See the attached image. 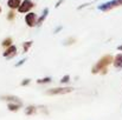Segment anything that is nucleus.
<instances>
[{"label":"nucleus","mask_w":122,"mask_h":120,"mask_svg":"<svg viewBox=\"0 0 122 120\" xmlns=\"http://www.w3.org/2000/svg\"><path fill=\"white\" fill-rule=\"evenodd\" d=\"M52 79L50 78V77H44V78H41V79H38L37 80V84L38 85H44V84H49V82H51Z\"/></svg>","instance_id":"nucleus-15"},{"label":"nucleus","mask_w":122,"mask_h":120,"mask_svg":"<svg viewBox=\"0 0 122 120\" xmlns=\"http://www.w3.org/2000/svg\"><path fill=\"white\" fill-rule=\"evenodd\" d=\"M62 4H63V0H61V1H58V2H57V4L55 5V7H59V6H61Z\"/></svg>","instance_id":"nucleus-23"},{"label":"nucleus","mask_w":122,"mask_h":120,"mask_svg":"<svg viewBox=\"0 0 122 120\" xmlns=\"http://www.w3.org/2000/svg\"><path fill=\"white\" fill-rule=\"evenodd\" d=\"M30 84H31V79H24L20 82L21 86H27V85H30Z\"/></svg>","instance_id":"nucleus-19"},{"label":"nucleus","mask_w":122,"mask_h":120,"mask_svg":"<svg viewBox=\"0 0 122 120\" xmlns=\"http://www.w3.org/2000/svg\"><path fill=\"white\" fill-rule=\"evenodd\" d=\"M89 5H91V2H85V4H82L81 6H78V7H77V9H82L83 7H88Z\"/></svg>","instance_id":"nucleus-21"},{"label":"nucleus","mask_w":122,"mask_h":120,"mask_svg":"<svg viewBox=\"0 0 122 120\" xmlns=\"http://www.w3.org/2000/svg\"><path fill=\"white\" fill-rule=\"evenodd\" d=\"M113 65L116 70H122V53H119L115 55L113 60Z\"/></svg>","instance_id":"nucleus-9"},{"label":"nucleus","mask_w":122,"mask_h":120,"mask_svg":"<svg viewBox=\"0 0 122 120\" xmlns=\"http://www.w3.org/2000/svg\"><path fill=\"white\" fill-rule=\"evenodd\" d=\"M14 18H15L14 9H10V12L7 13V20H14Z\"/></svg>","instance_id":"nucleus-16"},{"label":"nucleus","mask_w":122,"mask_h":120,"mask_svg":"<svg viewBox=\"0 0 122 120\" xmlns=\"http://www.w3.org/2000/svg\"><path fill=\"white\" fill-rule=\"evenodd\" d=\"M21 107H23V104H18V102H7V110H8L10 112H18Z\"/></svg>","instance_id":"nucleus-10"},{"label":"nucleus","mask_w":122,"mask_h":120,"mask_svg":"<svg viewBox=\"0 0 122 120\" xmlns=\"http://www.w3.org/2000/svg\"><path fill=\"white\" fill-rule=\"evenodd\" d=\"M75 41H76L75 38H71V39H69V40H65L63 44H64V45H70V44H72V42H75Z\"/></svg>","instance_id":"nucleus-20"},{"label":"nucleus","mask_w":122,"mask_h":120,"mask_svg":"<svg viewBox=\"0 0 122 120\" xmlns=\"http://www.w3.org/2000/svg\"><path fill=\"white\" fill-rule=\"evenodd\" d=\"M1 11H2V8H1V7H0V12H1Z\"/></svg>","instance_id":"nucleus-25"},{"label":"nucleus","mask_w":122,"mask_h":120,"mask_svg":"<svg viewBox=\"0 0 122 120\" xmlns=\"http://www.w3.org/2000/svg\"><path fill=\"white\" fill-rule=\"evenodd\" d=\"M113 57L110 54H106L103 55L91 68V73L92 74H96V73H102V74H106L107 73V67L113 62Z\"/></svg>","instance_id":"nucleus-1"},{"label":"nucleus","mask_w":122,"mask_h":120,"mask_svg":"<svg viewBox=\"0 0 122 120\" xmlns=\"http://www.w3.org/2000/svg\"><path fill=\"white\" fill-rule=\"evenodd\" d=\"M69 81H70V76L66 74V76H64V77L61 79V84H68Z\"/></svg>","instance_id":"nucleus-17"},{"label":"nucleus","mask_w":122,"mask_h":120,"mask_svg":"<svg viewBox=\"0 0 122 120\" xmlns=\"http://www.w3.org/2000/svg\"><path fill=\"white\" fill-rule=\"evenodd\" d=\"M120 6H122V0H110V1H107V2L98 5L97 8L102 12H108V11L114 9V8L120 7Z\"/></svg>","instance_id":"nucleus-3"},{"label":"nucleus","mask_w":122,"mask_h":120,"mask_svg":"<svg viewBox=\"0 0 122 120\" xmlns=\"http://www.w3.org/2000/svg\"><path fill=\"white\" fill-rule=\"evenodd\" d=\"M33 7H35V2L32 0H23L21 4H20V6H19V8H18V12L26 14V13L31 12V9Z\"/></svg>","instance_id":"nucleus-5"},{"label":"nucleus","mask_w":122,"mask_h":120,"mask_svg":"<svg viewBox=\"0 0 122 120\" xmlns=\"http://www.w3.org/2000/svg\"><path fill=\"white\" fill-rule=\"evenodd\" d=\"M17 53H18L17 46L11 45L10 47H7V48L5 49V52H4V57H5V59L10 60V59H13V58L17 55Z\"/></svg>","instance_id":"nucleus-6"},{"label":"nucleus","mask_w":122,"mask_h":120,"mask_svg":"<svg viewBox=\"0 0 122 120\" xmlns=\"http://www.w3.org/2000/svg\"><path fill=\"white\" fill-rule=\"evenodd\" d=\"M23 0H7V6L10 9H18Z\"/></svg>","instance_id":"nucleus-11"},{"label":"nucleus","mask_w":122,"mask_h":120,"mask_svg":"<svg viewBox=\"0 0 122 120\" xmlns=\"http://www.w3.org/2000/svg\"><path fill=\"white\" fill-rule=\"evenodd\" d=\"M24 113H25V116H27V117L35 116V114L38 113V106H36V105H29V106L25 107Z\"/></svg>","instance_id":"nucleus-8"},{"label":"nucleus","mask_w":122,"mask_h":120,"mask_svg":"<svg viewBox=\"0 0 122 120\" xmlns=\"http://www.w3.org/2000/svg\"><path fill=\"white\" fill-rule=\"evenodd\" d=\"M117 49H119V51H121V52H122V45H119V46H117Z\"/></svg>","instance_id":"nucleus-24"},{"label":"nucleus","mask_w":122,"mask_h":120,"mask_svg":"<svg viewBox=\"0 0 122 120\" xmlns=\"http://www.w3.org/2000/svg\"><path fill=\"white\" fill-rule=\"evenodd\" d=\"M62 28H63L62 26H58V27H56V30L53 31V33H55V34H57L58 32H61V31H62Z\"/></svg>","instance_id":"nucleus-22"},{"label":"nucleus","mask_w":122,"mask_h":120,"mask_svg":"<svg viewBox=\"0 0 122 120\" xmlns=\"http://www.w3.org/2000/svg\"><path fill=\"white\" fill-rule=\"evenodd\" d=\"M0 99L4 100V101H6V102H18V104H23V101H21L18 97H15V95H11V94L1 95Z\"/></svg>","instance_id":"nucleus-7"},{"label":"nucleus","mask_w":122,"mask_h":120,"mask_svg":"<svg viewBox=\"0 0 122 120\" xmlns=\"http://www.w3.org/2000/svg\"><path fill=\"white\" fill-rule=\"evenodd\" d=\"M75 88L71 86H59V87H53L46 91L47 95H64V94H69L71 92H74Z\"/></svg>","instance_id":"nucleus-2"},{"label":"nucleus","mask_w":122,"mask_h":120,"mask_svg":"<svg viewBox=\"0 0 122 120\" xmlns=\"http://www.w3.org/2000/svg\"><path fill=\"white\" fill-rule=\"evenodd\" d=\"M25 61H26V58H24V59H21V60H19L17 64H15V67H20V66H23L24 64H25Z\"/></svg>","instance_id":"nucleus-18"},{"label":"nucleus","mask_w":122,"mask_h":120,"mask_svg":"<svg viewBox=\"0 0 122 120\" xmlns=\"http://www.w3.org/2000/svg\"><path fill=\"white\" fill-rule=\"evenodd\" d=\"M32 44H33V41L32 40H29V41H25L24 44H23V52L24 53H26L30 48H31V46H32Z\"/></svg>","instance_id":"nucleus-13"},{"label":"nucleus","mask_w":122,"mask_h":120,"mask_svg":"<svg viewBox=\"0 0 122 120\" xmlns=\"http://www.w3.org/2000/svg\"><path fill=\"white\" fill-rule=\"evenodd\" d=\"M47 14H49V8H44V9H43V13H41V15L39 17V18H38V25H37V26H41V24L44 22V20L46 19Z\"/></svg>","instance_id":"nucleus-12"},{"label":"nucleus","mask_w":122,"mask_h":120,"mask_svg":"<svg viewBox=\"0 0 122 120\" xmlns=\"http://www.w3.org/2000/svg\"><path fill=\"white\" fill-rule=\"evenodd\" d=\"M24 20H25L26 26H29V27H31V28L38 25V15H37L35 12H29V13H26Z\"/></svg>","instance_id":"nucleus-4"},{"label":"nucleus","mask_w":122,"mask_h":120,"mask_svg":"<svg viewBox=\"0 0 122 120\" xmlns=\"http://www.w3.org/2000/svg\"><path fill=\"white\" fill-rule=\"evenodd\" d=\"M11 45H13V40L11 37H8V38H6V39L4 40L2 42H1V46L2 47H5V48H7V47H10Z\"/></svg>","instance_id":"nucleus-14"}]
</instances>
